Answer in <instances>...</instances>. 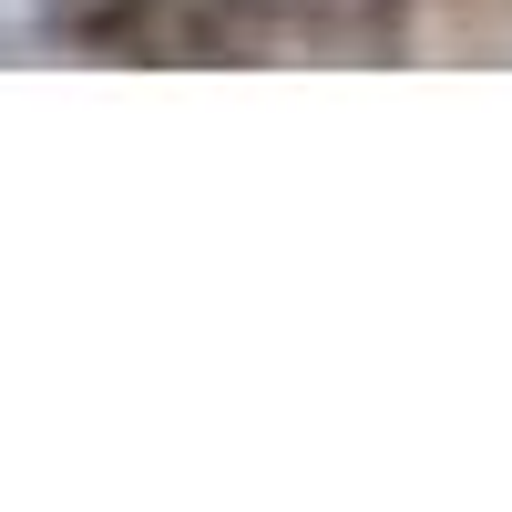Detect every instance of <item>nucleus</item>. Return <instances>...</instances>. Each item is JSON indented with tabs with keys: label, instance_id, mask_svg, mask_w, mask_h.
Returning a JSON list of instances; mask_svg holds the SVG:
<instances>
[{
	"label": "nucleus",
	"instance_id": "1",
	"mask_svg": "<svg viewBox=\"0 0 512 512\" xmlns=\"http://www.w3.org/2000/svg\"><path fill=\"white\" fill-rule=\"evenodd\" d=\"M72 0H0V52H41V41H62Z\"/></svg>",
	"mask_w": 512,
	"mask_h": 512
}]
</instances>
